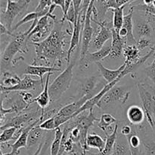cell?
I'll return each instance as SVG.
<instances>
[{"instance_id": "cell-25", "label": "cell", "mask_w": 155, "mask_h": 155, "mask_svg": "<svg viewBox=\"0 0 155 155\" xmlns=\"http://www.w3.org/2000/svg\"><path fill=\"white\" fill-rule=\"evenodd\" d=\"M105 140L99 135L92 132L88 134L86 144L89 148L96 149L99 153H101L105 147Z\"/></svg>"}, {"instance_id": "cell-15", "label": "cell", "mask_w": 155, "mask_h": 155, "mask_svg": "<svg viewBox=\"0 0 155 155\" xmlns=\"http://www.w3.org/2000/svg\"><path fill=\"white\" fill-rule=\"evenodd\" d=\"M126 115L129 122L133 126H142L145 120H147L145 110L142 106L138 105H131L129 106Z\"/></svg>"}, {"instance_id": "cell-13", "label": "cell", "mask_w": 155, "mask_h": 155, "mask_svg": "<svg viewBox=\"0 0 155 155\" xmlns=\"http://www.w3.org/2000/svg\"><path fill=\"white\" fill-rule=\"evenodd\" d=\"M42 84L41 80H35L30 78V75L25 74L24 78L21 79V82L12 88H2L1 87V92H11V91H33L37 88L38 85Z\"/></svg>"}, {"instance_id": "cell-6", "label": "cell", "mask_w": 155, "mask_h": 155, "mask_svg": "<svg viewBox=\"0 0 155 155\" xmlns=\"http://www.w3.org/2000/svg\"><path fill=\"white\" fill-rule=\"evenodd\" d=\"M130 91L128 88L116 84L104 94L97 105V107L99 109H106L108 106L116 103L122 105L125 104L130 98Z\"/></svg>"}, {"instance_id": "cell-33", "label": "cell", "mask_w": 155, "mask_h": 155, "mask_svg": "<svg viewBox=\"0 0 155 155\" xmlns=\"http://www.w3.org/2000/svg\"><path fill=\"white\" fill-rule=\"evenodd\" d=\"M18 129V128L17 127H9L1 131L2 133L1 135H0V142H1V144L8 143V141L13 140L14 136H15Z\"/></svg>"}, {"instance_id": "cell-12", "label": "cell", "mask_w": 155, "mask_h": 155, "mask_svg": "<svg viewBox=\"0 0 155 155\" xmlns=\"http://www.w3.org/2000/svg\"><path fill=\"white\" fill-rule=\"evenodd\" d=\"M85 19H86V15L80 13L78 18H77V24L74 25V30H73L72 36H71V41H70V46L68 50V56H67V62L69 64L71 61V56L74 53V50L77 48L80 44V33L83 30V25H84Z\"/></svg>"}, {"instance_id": "cell-37", "label": "cell", "mask_w": 155, "mask_h": 155, "mask_svg": "<svg viewBox=\"0 0 155 155\" xmlns=\"http://www.w3.org/2000/svg\"><path fill=\"white\" fill-rule=\"evenodd\" d=\"M53 2V0H39L37 6H36L35 12H41L49 8Z\"/></svg>"}, {"instance_id": "cell-26", "label": "cell", "mask_w": 155, "mask_h": 155, "mask_svg": "<svg viewBox=\"0 0 155 155\" xmlns=\"http://www.w3.org/2000/svg\"><path fill=\"white\" fill-rule=\"evenodd\" d=\"M21 79L18 74L10 71H2L1 87L2 88H12L18 84Z\"/></svg>"}, {"instance_id": "cell-28", "label": "cell", "mask_w": 155, "mask_h": 155, "mask_svg": "<svg viewBox=\"0 0 155 155\" xmlns=\"http://www.w3.org/2000/svg\"><path fill=\"white\" fill-rule=\"evenodd\" d=\"M48 10H49V8L46 9L45 10L42 11L41 12H29L27 13V15H24L16 24H15V27H13L12 29V31H15L16 30L18 27H20L21 26H22L23 24H27V23L30 22V21H35L36 19H39V18L42 16H45V15H47L48 12Z\"/></svg>"}, {"instance_id": "cell-32", "label": "cell", "mask_w": 155, "mask_h": 155, "mask_svg": "<svg viewBox=\"0 0 155 155\" xmlns=\"http://www.w3.org/2000/svg\"><path fill=\"white\" fill-rule=\"evenodd\" d=\"M145 155H155V140L149 135H143L142 138Z\"/></svg>"}, {"instance_id": "cell-18", "label": "cell", "mask_w": 155, "mask_h": 155, "mask_svg": "<svg viewBox=\"0 0 155 155\" xmlns=\"http://www.w3.org/2000/svg\"><path fill=\"white\" fill-rule=\"evenodd\" d=\"M61 68L53 66H44L38 65H27L24 71V74L27 75L38 76L43 84V76L45 74H48L54 71H61Z\"/></svg>"}, {"instance_id": "cell-22", "label": "cell", "mask_w": 155, "mask_h": 155, "mask_svg": "<svg viewBox=\"0 0 155 155\" xmlns=\"http://www.w3.org/2000/svg\"><path fill=\"white\" fill-rule=\"evenodd\" d=\"M117 123V119L115 117H114L110 113H103L100 117L99 120L97 122V126L103 131L104 135H110L114 132L115 129L114 126H112Z\"/></svg>"}, {"instance_id": "cell-24", "label": "cell", "mask_w": 155, "mask_h": 155, "mask_svg": "<svg viewBox=\"0 0 155 155\" xmlns=\"http://www.w3.org/2000/svg\"><path fill=\"white\" fill-rule=\"evenodd\" d=\"M124 56H125L126 64L130 65L137 62L141 57L140 50L136 45H128L126 44L124 49Z\"/></svg>"}, {"instance_id": "cell-34", "label": "cell", "mask_w": 155, "mask_h": 155, "mask_svg": "<svg viewBox=\"0 0 155 155\" xmlns=\"http://www.w3.org/2000/svg\"><path fill=\"white\" fill-rule=\"evenodd\" d=\"M39 126L41 129H42L45 131H48V132L54 130L56 129V126L54 116L44 120L40 124H39Z\"/></svg>"}, {"instance_id": "cell-39", "label": "cell", "mask_w": 155, "mask_h": 155, "mask_svg": "<svg viewBox=\"0 0 155 155\" xmlns=\"http://www.w3.org/2000/svg\"><path fill=\"white\" fill-rule=\"evenodd\" d=\"M0 34L2 36V35H8V36H13L14 34L15 33H13V32H12L11 30H9L7 28V27H5V25L3 23H0Z\"/></svg>"}, {"instance_id": "cell-23", "label": "cell", "mask_w": 155, "mask_h": 155, "mask_svg": "<svg viewBox=\"0 0 155 155\" xmlns=\"http://www.w3.org/2000/svg\"><path fill=\"white\" fill-rule=\"evenodd\" d=\"M45 132L46 131L39 127V124L35 126L29 132L28 138H27V148H30L36 144H40L42 142L41 140L46 133Z\"/></svg>"}, {"instance_id": "cell-2", "label": "cell", "mask_w": 155, "mask_h": 155, "mask_svg": "<svg viewBox=\"0 0 155 155\" xmlns=\"http://www.w3.org/2000/svg\"><path fill=\"white\" fill-rule=\"evenodd\" d=\"M28 38L27 33H18L14 34L12 39L5 49L1 57V70L7 68L12 65L15 56L18 53H27L29 52Z\"/></svg>"}, {"instance_id": "cell-41", "label": "cell", "mask_w": 155, "mask_h": 155, "mask_svg": "<svg viewBox=\"0 0 155 155\" xmlns=\"http://www.w3.org/2000/svg\"><path fill=\"white\" fill-rule=\"evenodd\" d=\"M53 4L56 5L57 6L61 9L63 14L65 12V5H66V0H53Z\"/></svg>"}, {"instance_id": "cell-29", "label": "cell", "mask_w": 155, "mask_h": 155, "mask_svg": "<svg viewBox=\"0 0 155 155\" xmlns=\"http://www.w3.org/2000/svg\"><path fill=\"white\" fill-rule=\"evenodd\" d=\"M54 139L51 141L50 146V155H58L61 144V139L63 136V131L60 127H58L54 129Z\"/></svg>"}, {"instance_id": "cell-40", "label": "cell", "mask_w": 155, "mask_h": 155, "mask_svg": "<svg viewBox=\"0 0 155 155\" xmlns=\"http://www.w3.org/2000/svg\"><path fill=\"white\" fill-rule=\"evenodd\" d=\"M91 1H92V0H83V3H82L81 8H80V13H82V14H84V15H86V11H87L88 7H89V4H90Z\"/></svg>"}, {"instance_id": "cell-4", "label": "cell", "mask_w": 155, "mask_h": 155, "mask_svg": "<svg viewBox=\"0 0 155 155\" xmlns=\"http://www.w3.org/2000/svg\"><path fill=\"white\" fill-rule=\"evenodd\" d=\"M137 88L147 122L151 125L155 119V88L147 82L142 81L138 82Z\"/></svg>"}, {"instance_id": "cell-8", "label": "cell", "mask_w": 155, "mask_h": 155, "mask_svg": "<svg viewBox=\"0 0 155 155\" xmlns=\"http://www.w3.org/2000/svg\"><path fill=\"white\" fill-rule=\"evenodd\" d=\"M94 2H95V0L91 1L87 11H86V19H85L83 30H82V44L81 49H80V59H83L84 56L86 55V53L89 52V46L91 44L92 35H93L94 33L93 27L91 25L92 16V8H93Z\"/></svg>"}, {"instance_id": "cell-16", "label": "cell", "mask_w": 155, "mask_h": 155, "mask_svg": "<svg viewBox=\"0 0 155 155\" xmlns=\"http://www.w3.org/2000/svg\"><path fill=\"white\" fill-rule=\"evenodd\" d=\"M127 44V39L122 38L119 33L112 28V39H111V51L107 58L111 59H118L124 53V49Z\"/></svg>"}, {"instance_id": "cell-10", "label": "cell", "mask_w": 155, "mask_h": 155, "mask_svg": "<svg viewBox=\"0 0 155 155\" xmlns=\"http://www.w3.org/2000/svg\"><path fill=\"white\" fill-rule=\"evenodd\" d=\"M105 85L106 84L101 83L96 76H89L85 78L80 82V90H79L80 98L84 96H88L92 98L99 91H101Z\"/></svg>"}, {"instance_id": "cell-30", "label": "cell", "mask_w": 155, "mask_h": 155, "mask_svg": "<svg viewBox=\"0 0 155 155\" xmlns=\"http://www.w3.org/2000/svg\"><path fill=\"white\" fill-rule=\"evenodd\" d=\"M126 5L122 6L120 8H117V9H112L113 12V27L117 32H119L120 30L122 28L123 24H124V11L125 9Z\"/></svg>"}, {"instance_id": "cell-45", "label": "cell", "mask_w": 155, "mask_h": 155, "mask_svg": "<svg viewBox=\"0 0 155 155\" xmlns=\"http://www.w3.org/2000/svg\"><path fill=\"white\" fill-rule=\"evenodd\" d=\"M136 1H138V0H132V2H136Z\"/></svg>"}, {"instance_id": "cell-21", "label": "cell", "mask_w": 155, "mask_h": 155, "mask_svg": "<svg viewBox=\"0 0 155 155\" xmlns=\"http://www.w3.org/2000/svg\"><path fill=\"white\" fill-rule=\"evenodd\" d=\"M134 11L133 7L131 6L128 14L124 15L123 27L127 29V32H128L127 36V44L128 45H136V41H137L136 36H134V33H133V12Z\"/></svg>"}, {"instance_id": "cell-11", "label": "cell", "mask_w": 155, "mask_h": 155, "mask_svg": "<svg viewBox=\"0 0 155 155\" xmlns=\"http://www.w3.org/2000/svg\"><path fill=\"white\" fill-rule=\"evenodd\" d=\"M92 21L98 24L99 27V30L95 34L92 43L93 48H95L96 50H98L102 48L109 40L112 39V28L113 27L109 28L108 22L107 21H104V20L102 21H98L92 19Z\"/></svg>"}, {"instance_id": "cell-31", "label": "cell", "mask_w": 155, "mask_h": 155, "mask_svg": "<svg viewBox=\"0 0 155 155\" xmlns=\"http://www.w3.org/2000/svg\"><path fill=\"white\" fill-rule=\"evenodd\" d=\"M130 153V149L128 141H124L121 138H117L110 155H128Z\"/></svg>"}, {"instance_id": "cell-43", "label": "cell", "mask_w": 155, "mask_h": 155, "mask_svg": "<svg viewBox=\"0 0 155 155\" xmlns=\"http://www.w3.org/2000/svg\"><path fill=\"white\" fill-rule=\"evenodd\" d=\"M155 0H143L144 4L146 5H151L154 3V2Z\"/></svg>"}, {"instance_id": "cell-5", "label": "cell", "mask_w": 155, "mask_h": 155, "mask_svg": "<svg viewBox=\"0 0 155 155\" xmlns=\"http://www.w3.org/2000/svg\"><path fill=\"white\" fill-rule=\"evenodd\" d=\"M7 5L5 11L1 12V22L12 31V23L15 18L28 9L31 0H6Z\"/></svg>"}, {"instance_id": "cell-7", "label": "cell", "mask_w": 155, "mask_h": 155, "mask_svg": "<svg viewBox=\"0 0 155 155\" xmlns=\"http://www.w3.org/2000/svg\"><path fill=\"white\" fill-rule=\"evenodd\" d=\"M55 21L50 18L48 12L45 16L39 18L38 22L35 28L29 33L27 36L28 40H31L33 43H39L42 41L45 36H48L53 30Z\"/></svg>"}, {"instance_id": "cell-38", "label": "cell", "mask_w": 155, "mask_h": 155, "mask_svg": "<svg viewBox=\"0 0 155 155\" xmlns=\"http://www.w3.org/2000/svg\"><path fill=\"white\" fill-rule=\"evenodd\" d=\"M120 132L122 134V135H124L125 137H128L131 134L133 133V129L132 128V126L130 125H124L121 128Z\"/></svg>"}, {"instance_id": "cell-36", "label": "cell", "mask_w": 155, "mask_h": 155, "mask_svg": "<svg viewBox=\"0 0 155 155\" xmlns=\"http://www.w3.org/2000/svg\"><path fill=\"white\" fill-rule=\"evenodd\" d=\"M144 71H145L147 77L153 82V84H155V56H154V59H153L151 65L147 66Z\"/></svg>"}, {"instance_id": "cell-20", "label": "cell", "mask_w": 155, "mask_h": 155, "mask_svg": "<svg viewBox=\"0 0 155 155\" xmlns=\"http://www.w3.org/2000/svg\"><path fill=\"white\" fill-rule=\"evenodd\" d=\"M52 74L53 72H50L47 74L46 80H45V84H44L43 90L39 94V95L38 97H35L34 99V103H36L42 109H46L50 105V103H51V98H50L48 89H49L50 77Z\"/></svg>"}, {"instance_id": "cell-19", "label": "cell", "mask_w": 155, "mask_h": 155, "mask_svg": "<svg viewBox=\"0 0 155 155\" xmlns=\"http://www.w3.org/2000/svg\"><path fill=\"white\" fill-rule=\"evenodd\" d=\"M98 70L100 72L101 75L102 76L103 78L107 81V83H111L114 81L116 80L124 71L127 67V64L124 62L121 66H120L117 69H109V68L104 67L100 62L96 63Z\"/></svg>"}, {"instance_id": "cell-35", "label": "cell", "mask_w": 155, "mask_h": 155, "mask_svg": "<svg viewBox=\"0 0 155 155\" xmlns=\"http://www.w3.org/2000/svg\"><path fill=\"white\" fill-rule=\"evenodd\" d=\"M154 45V44H153L151 39L148 37L139 38V39L137 40L136 44V46L138 47V49H139V50H145V48H148V47L151 48Z\"/></svg>"}, {"instance_id": "cell-44", "label": "cell", "mask_w": 155, "mask_h": 155, "mask_svg": "<svg viewBox=\"0 0 155 155\" xmlns=\"http://www.w3.org/2000/svg\"><path fill=\"white\" fill-rule=\"evenodd\" d=\"M150 127H151V129H152L153 132H154V137H155V119L153 120L152 123H151V124L150 125Z\"/></svg>"}, {"instance_id": "cell-1", "label": "cell", "mask_w": 155, "mask_h": 155, "mask_svg": "<svg viewBox=\"0 0 155 155\" xmlns=\"http://www.w3.org/2000/svg\"><path fill=\"white\" fill-rule=\"evenodd\" d=\"M64 23L57 21L54 23L53 30L47 37L41 42L35 43L36 58L32 65H37L38 62H44L45 64L54 65L61 68L63 61H67L68 51L64 50L66 45V39L71 35L72 36L74 28H66L63 30Z\"/></svg>"}, {"instance_id": "cell-3", "label": "cell", "mask_w": 155, "mask_h": 155, "mask_svg": "<svg viewBox=\"0 0 155 155\" xmlns=\"http://www.w3.org/2000/svg\"><path fill=\"white\" fill-rule=\"evenodd\" d=\"M76 64V59L71 60L68 66L49 85V95L51 103H54L61 98L71 86L73 79V69Z\"/></svg>"}, {"instance_id": "cell-17", "label": "cell", "mask_w": 155, "mask_h": 155, "mask_svg": "<svg viewBox=\"0 0 155 155\" xmlns=\"http://www.w3.org/2000/svg\"><path fill=\"white\" fill-rule=\"evenodd\" d=\"M90 99V97H88V96H84V97L78 99L77 101L72 102V103L61 107L57 113L67 117L70 119H72L74 115H75V114L80 110V108Z\"/></svg>"}, {"instance_id": "cell-14", "label": "cell", "mask_w": 155, "mask_h": 155, "mask_svg": "<svg viewBox=\"0 0 155 155\" xmlns=\"http://www.w3.org/2000/svg\"><path fill=\"white\" fill-rule=\"evenodd\" d=\"M153 29L154 27L148 19L136 18L133 21V33L136 35V39L142 37L150 38L152 35Z\"/></svg>"}, {"instance_id": "cell-9", "label": "cell", "mask_w": 155, "mask_h": 155, "mask_svg": "<svg viewBox=\"0 0 155 155\" xmlns=\"http://www.w3.org/2000/svg\"><path fill=\"white\" fill-rule=\"evenodd\" d=\"M110 51H111V41L110 42L107 41L101 49L96 50L93 53L88 52L83 59H80L79 68L82 71L86 69V68H89L91 63H97V62L108 57Z\"/></svg>"}, {"instance_id": "cell-27", "label": "cell", "mask_w": 155, "mask_h": 155, "mask_svg": "<svg viewBox=\"0 0 155 155\" xmlns=\"http://www.w3.org/2000/svg\"><path fill=\"white\" fill-rule=\"evenodd\" d=\"M118 128H119V125L117 123L114 132L111 134L106 136L105 147H104V149L103 150V151L101 153H99V154L96 155H110V153L113 151L114 147V144L116 143L117 139Z\"/></svg>"}, {"instance_id": "cell-42", "label": "cell", "mask_w": 155, "mask_h": 155, "mask_svg": "<svg viewBox=\"0 0 155 155\" xmlns=\"http://www.w3.org/2000/svg\"><path fill=\"white\" fill-rule=\"evenodd\" d=\"M43 143H44V141H42L40 144H39V146H38L37 149H36V151L33 153V155H39V153H40L41 150H42V146H43Z\"/></svg>"}]
</instances>
